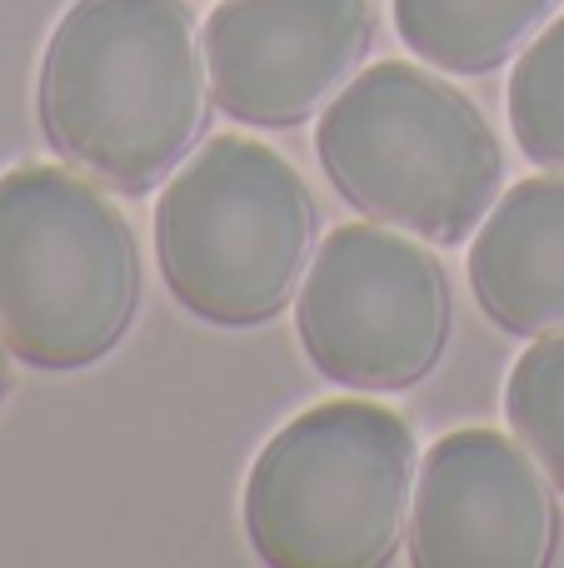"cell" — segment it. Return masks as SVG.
<instances>
[{
    "label": "cell",
    "instance_id": "obj_5",
    "mask_svg": "<svg viewBox=\"0 0 564 568\" xmlns=\"http://www.w3.org/2000/svg\"><path fill=\"white\" fill-rule=\"evenodd\" d=\"M170 294L220 329L275 320L315 255V200L260 140L220 135L170 175L155 205Z\"/></svg>",
    "mask_w": 564,
    "mask_h": 568
},
{
    "label": "cell",
    "instance_id": "obj_13",
    "mask_svg": "<svg viewBox=\"0 0 564 568\" xmlns=\"http://www.w3.org/2000/svg\"><path fill=\"white\" fill-rule=\"evenodd\" d=\"M6 349H10V344L0 339V399H6V389H10V359H6Z\"/></svg>",
    "mask_w": 564,
    "mask_h": 568
},
{
    "label": "cell",
    "instance_id": "obj_7",
    "mask_svg": "<svg viewBox=\"0 0 564 568\" xmlns=\"http://www.w3.org/2000/svg\"><path fill=\"white\" fill-rule=\"evenodd\" d=\"M370 0H220L205 20L210 90L245 125H300L360 75Z\"/></svg>",
    "mask_w": 564,
    "mask_h": 568
},
{
    "label": "cell",
    "instance_id": "obj_8",
    "mask_svg": "<svg viewBox=\"0 0 564 568\" xmlns=\"http://www.w3.org/2000/svg\"><path fill=\"white\" fill-rule=\"evenodd\" d=\"M560 544L550 474L495 429H455L420 459L410 559L420 568H545Z\"/></svg>",
    "mask_w": 564,
    "mask_h": 568
},
{
    "label": "cell",
    "instance_id": "obj_11",
    "mask_svg": "<svg viewBox=\"0 0 564 568\" xmlns=\"http://www.w3.org/2000/svg\"><path fill=\"white\" fill-rule=\"evenodd\" d=\"M505 414L520 444L564 494V329L540 334V344L520 354L505 389Z\"/></svg>",
    "mask_w": 564,
    "mask_h": 568
},
{
    "label": "cell",
    "instance_id": "obj_2",
    "mask_svg": "<svg viewBox=\"0 0 564 568\" xmlns=\"http://www.w3.org/2000/svg\"><path fill=\"white\" fill-rule=\"evenodd\" d=\"M320 160L335 190L385 225L460 245L495 210L505 155L485 115L415 65H370L320 115Z\"/></svg>",
    "mask_w": 564,
    "mask_h": 568
},
{
    "label": "cell",
    "instance_id": "obj_12",
    "mask_svg": "<svg viewBox=\"0 0 564 568\" xmlns=\"http://www.w3.org/2000/svg\"><path fill=\"white\" fill-rule=\"evenodd\" d=\"M510 125L535 165L564 175V16L540 30L510 75Z\"/></svg>",
    "mask_w": 564,
    "mask_h": 568
},
{
    "label": "cell",
    "instance_id": "obj_4",
    "mask_svg": "<svg viewBox=\"0 0 564 568\" xmlns=\"http://www.w3.org/2000/svg\"><path fill=\"white\" fill-rule=\"evenodd\" d=\"M140 304L125 215L60 165L0 175V339L36 369L105 359Z\"/></svg>",
    "mask_w": 564,
    "mask_h": 568
},
{
    "label": "cell",
    "instance_id": "obj_6",
    "mask_svg": "<svg viewBox=\"0 0 564 568\" xmlns=\"http://www.w3.org/2000/svg\"><path fill=\"white\" fill-rule=\"evenodd\" d=\"M300 344L330 384L395 394L445 354L450 284L425 245L385 225H340L320 240L295 300Z\"/></svg>",
    "mask_w": 564,
    "mask_h": 568
},
{
    "label": "cell",
    "instance_id": "obj_3",
    "mask_svg": "<svg viewBox=\"0 0 564 568\" xmlns=\"http://www.w3.org/2000/svg\"><path fill=\"white\" fill-rule=\"evenodd\" d=\"M415 434L370 399H330L260 449L245 484L250 544L275 568H380L415 504Z\"/></svg>",
    "mask_w": 564,
    "mask_h": 568
},
{
    "label": "cell",
    "instance_id": "obj_10",
    "mask_svg": "<svg viewBox=\"0 0 564 568\" xmlns=\"http://www.w3.org/2000/svg\"><path fill=\"white\" fill-rule=\"evenodd\" d=\"M560 0H395V30L425 65L450 75H485L505 65Z\"/></svg>",
    "mask_w": 564,
    "mask_h": 568
},
{
    "label": "cell",
    "instance_id": "obj_9",
    "mask_svg": "<svg viewBox=\"0 0 564 568\" xmlns=\"http://www.w3.org/2000/svg\"><path fill=\"white\" fill-rule=\"evenodd\" d=\"M470 284L510 334L564 329V175L520 180L470 245Z\"/></svg>",
    "mask_w": 564,
    "mask_h": 568
},
{
    "label": "cell",
    "instance_id": "obj_1",
    "mask_svg": "<svg viewBox=\"0 0 564 568\" xmlns=\"http://www.w3.org/2000/svg\"><path fill=\"white\" fill-rule=\"evenodd\" d=\"M210 95L185 0H75L40 65L50 145L120 195H145L195 155Z\"/></svg>",
    "mask_w": 564,
    "mask_h": 568
}]
</instances>
